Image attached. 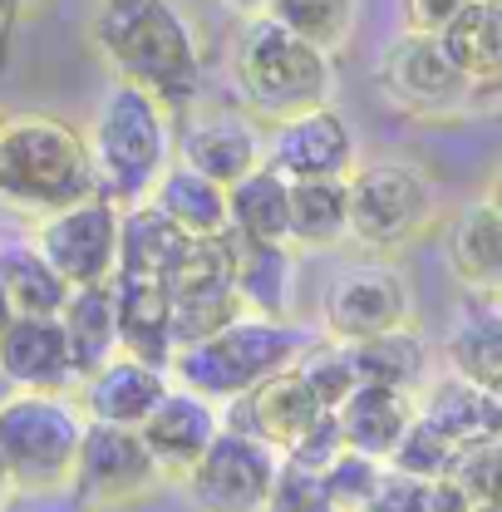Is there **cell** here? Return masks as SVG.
I'll return each instance as SVG.
<instances>
[{"label": "cell", "instance_id": "19", "mask_svg": "<svg viewBox=\"0 0 502 512\" xmlns=\"http://www.w3.org/2000/svg\"><path fill=\"white\" fill-rule=\"evenodd\" d=\"M232 237V281L251 316L291 320L296 311V281H301V252L291 242H247Z\"/></svg>", "mask_w": 502, "mask_h": 512}, {"label": "cell", "instance_id": "8", "mask_svg": "<svg viewBox=\"0 0 502 512\" xmlns=\"http://www.w3.org/2000/svg\"><path fill=\"white\" fill-rule=\"evenodd\" d=\"M375 84L384 104L409 119H448L473 99L468 74L453 64L443 35H429V30H404L399 40H389L379 50Z\"/></svg>", "mask_w": 502, "mask_h": 512}, {"label": "cell", "instance_id": "16", "mask_svg": "<svg viewBox=\"0 0 502 512\" xmlns=\"http://www.w3.org/2000/svg\"><path fill=\"white\" fill-rule=\"evenodd\" d=\"M178 163L232 188L237 178L266 163V133L237 109H202L178 133Z\"/></svg>", "mask_w": 502, "mask_h": 512}, {"label": "cell", "instance_id": "40", "mask_svg": "<svg viewBox=\"0 0 502 512\" xmlns=\"http://www.w3.org/2000/svg\"><path fill=\"white\" fill-rule=\"evenodd\" d=\"M340 448H345V434H340V419H335V409H330V414H325L320 424H311V429H306L296 444L286 448L281 458H286V463H296V468H311V473H320V468H325Z\"/></svg>", "mask_w": 502, "mask_h": 512}, {"label": "cell", "instance_id": "15", "mask_svg": "<svg viewBox=\"0 0 502 512\" xmlns=\"http://www.w3.org/2000/svg\"><path fill=\"white\" fill-rule=\"evenodd\" d=\"M325 414H330V404L301 380L296 365L281 370V375H271V380H261L251 394H242V399L222 404V419H227V424H237V429H247L256 439H266L276 453H286V448L296 444L311 424H320Z\"/></svg>", "mask_w": 502, "mask_h": 512}, {"label": "cell", "instance_id": "22", "mask_svg": "<svg viewBox=\"0 0 502 512\" xmlns=\"http://www.w3.org/2000/svg\"><path fill=\"white\" fill-rule=\"evenodd\" d=\"M448 271L473 296H502V217L483 202H468L443 232Z\"/></svg>", "mask_w": 502, "mask_h": 512}, {"label": "cell", "instance_id": "41", "mask_svg": "<svg viewBox=\"0 0 502 512\" xmlns=\"http://www.w3.org/2000/svg\"><path fill=\"white\" fill-rule=\"evenodd\" d=\"M463 5H468V0H404V20H409V30H429V35H439Z\"/></svg>", "mask_w": 502, "mask_h": 512}, {"label": "cell", "instance_id": "30", "mask_svg": "<svg viewBox=\"0 0 502 512\" xmlns=\"http://www.w3.org/2000/svg\"><path fill=\"white\" fill-rule=\"evenodd\" d=\"M439 35L453 64L468 74L473 94L478 89H502V5L468 0Z\"/></svg>", "mask_w": 502, "mask_h": 512}, {"label": "cell", "instance_id": "26", "mask_svg": "<svg viewBox=\"0 0 502 512\" xmlns=\"http://www.w3.org/2000/svg\"><path fill=\"white\" fill-rule=\"evenodd\" d=\"M60 325H64V335H69V355H74V375H79V380H84L89 370H99L104 360H114V355H119L114 281L74 286L69 301H64V311H60Z\"/></svg>", "mask_w": 502, "mask_h": 512}, {"label": "cell", "instance_id": "27", "mask_svg": "<svg viewBox=\"0 0 502 512\" xmlns=\"http://www.w3.org/2000/svg\"><path fill=\"white\" fill-rule=\"evenodd\" d=\"M0 291L15 316H60L74 286L35 247V237H20V242H0Z\"/></svg>", "mask_w": 502, "mask_h": 512}, {"label": "cell", "instance_id": "46", "mask_svg": "<svg viewBox=\"0 0 502 512\" xmlns=\"http://www.w3.org/2000/svg\"><path fill=\"white\" fill-rule=\"evenodd\" d=\"M10 316H15V311H10V301H5V291H0V330L10 325Z\"/></svg>", "mask_w": 502, "mask_h": 512}, {"label": "cell", "instance_id": "13", "mask_svg": "<svg viewBox=\"0 0 502 512\" xmlns=\"http://www.w3.org/2000/svg\"><path fill=\"white\" fill-rule=\"evenodd\" d=\"M266 168L281 178H350L355 173V128L335 104H311L286 119H271Z\"/></svg>", "mask_w": 502, "mask_h": 512}, {"label": "cell", "instance_id": "32", "mask_svg": "<svg viewBox=\"0 0 502 512\" xmlns=\"http://www.w3.org/2000/svg\"><path fill=\"white\" fill-rule=\"evenodd\" d=\"M350 355H355V380L409 389V394H419L429 384V365H434V350H429V340L414 325L384 330V335H370V340H355Z\"/></svg>", "mask_w": 502, "mask_h": 512}, {"label": "cell", "instance_id": "24", "mask_svg": "<svg viewBox=\"0 0 502 512\" xmlns=\"http://www.w3.org/2000/svg\"><path fill=\"white\" fill-rule=\"evenodd\" d=\"M419 404V419H429L439 434H448L453 444H478V439H493L502 434V414L498 399H493V384L463 380V375H429V384L414 394Z\"/></svg>", "mask_w": 502, "mask_h": 512}, {"label": "cell", "instance_id": "9", "mask_svg": "<svg viewBox=\"0 0 502 512\" xmlns=\"http://www.w3.org/2000/svg\"><path fill=\"white\" fill-rule=\"evenodd\" d=\"M320 325L330 340H345V345L414 325V286H409L404 266H394L384 256L340 266L320 296Z\"/></svg>", "mask_w": 502, "mask_h": 512}, {"label": "cell", "instance_id": "17", "mask_svg": "<svg viewBox=\"0 0 502 512\" xmlns=\"http://www.w3.org/2000/svg\"><path fill=\"white\" fill-rule=\"evenodd\" d=\"M222 424L227 419H222V404L217 399L197 394L188 384H173L158 399V409L138 424V434H143V444L153 448L163 478H183L192 463L207 453V444L222 434Z\"/></svg>", "mask_w": 502, "mask_h": 512}, {"label": "cell", "instance_id": "42", "mask_svg": "<svg viewBox=\"0 0 502 512\" xmlns=\"http://www.w3.org/2000/svg\"><path fill=\"white\" fill-rule=\"evenodd\" d=\"M488 207H493V212L502 217V168H498V178L488 183Z\"/></svg>", "mask_w": 502, "mask_h": 512}, {"label": "cell", "instance_id": "3", "mask_svg": "<svg viewBox=\"0 0 502 512\" xmlns=\"http://www.w3.org/2000/svg\"><path fill=\"white\" fill-rule=\"evenodd\" d=\"M84 138H89V158H94V183L119 207L143 202L168 173V163L178 158L173 109L158 94L124 84V79L109 84Z\"/></svg>", "mask_w": 502, "mask_h": 512}, {"label": "cell", "instance_id": "18", "mask_svg": "<svg viewBox=\"0 0 502 512\" xmlns=\"http://www.w3.org/2000/svg\"><path fill=\"white\" fill-rule=\"evenodd\" d=\"M168 389H173V375H168L163 365H148V360L119 350L114 360H104L99 370H89L84 380L74 384V404H79L84 419L138 429V424L158 409V399H163Z\"/></svg>", "mask_w": 502, "mask_h": 512}, {"label": "cell", "instance_id": "36", "mask_svg": "<svg viewBox=\"0 0 502 512\" xmlns=\"http://www.w3.org/2000/svg\"><path fill=\"white\" fill-rule=\"evenodd\" d=\"M453 458H458V444H453L448 434H439L429 419H419V414H414V424L404 429V439L394 444V453H389L384 463H389V473L439 483V478H448Z\"/></svg>", "mask_w": 502, "mask_h": 512}, {"label": "cell", "instance_id": "34", "mask_svg": "<svg viewBox=\"0 0 502 512\" xmlns=\"http://www.w3.org/2000/svg\"><path fill=\"white\" fill-rule=\"evenodd\" d=\"M266 15L315 40L320 50L340 55L355 30V0H266Z\"/></svg>", "mask_w": 502, "mask_h": 512}, {"label": "cell", "instance_id": "6", "mask_svg": "<svg viewBox=\"0 0 502 512\" xmlns=\"http://www.w3.org/2000/svg\"><path fill=\"white\" fill-rule=\"evenodd\" d=\"M84 439V414L64 394L10 389L0 399V463L15 483V498L69 493L74 458Z\"/></svg>", "mask_w": 502, "mask_h": 512}, {"label": "cell", "instance_id": "5", "mask_svg": "<svg viewBox=\"0 0 502 512\" xmlns=\"http://www.w3.org/2000/svg\"><path fill=\"white\" fill-rule=\"evenodd\" d=\"M232 79L242 89L256 114L266 119H286L296 109L330 104L335 94V55L320 50L315 40L296 35L291 25L271 20L266 10H256L232 50Z\"/></svg>", "mask_w": 502, "mask_h": 512}, {"label": "cell", "instance_id": "39", "mask_svg": "<svg viewBox=\"0 0 502 512\" xmlns=\"http://www.w3.org/2000/svg\"><path fill=\"white\" fill-rule=\"evenodd\" d=\"M266 512H335L325 488H320V473L311 468H296L281 458L276 468V483H271V498H266Z\"/></svg>", "mask_w": 502, "mask_h": 512}, {"label": "cell", "instance_id": "28", "mask_svg": "<svg viewBox=\"0 0 502 512\" xmlns=\"http://www.w3.org/2000/svg\"><path fill=\"white\" fill-rule=\"evenodd\" d=\"M296 252H330L350 242V183L345 178H301L291 183V237Z\"/></svg>", "mask_w": 502, "mask_h": 512}, {"label": "cell", "instance_id": "31", "mask_svg": "<svg viewBox=\"0 0 502 512\" xmlns=\"http://www.w3.org/2000/svg\"><path fill=\"white\" fill-rule=\"evenodd\" d=\"M227 217L232 232L247 242H286L291 237V178L276 168H251L227 188Z\"/></svg>", "mask_w": 502, "mask_h": 512}, {"label": "cell", "instance_id": "33", "mask_svg": "<svg viewBox=\"0 0 502 512\" xmlns=\"http://www.w3.org/2000/svg\"><path fill=\"white\" fill-rule=\"evenodd\" d=\"M443 483L463 512H502V434L458 448Z\"/></svg>", "mask_w": 502, "mask_h": 512}, {"label": "cell", "instance_id": "35", "mask_svg": "<svg viewBox=\"0 0 502 512\" xmlns=\"http://www.w3.org/2000/svg\"><path fill=\"white\" fill-rule=\"evenodd\" d=\"M384 478H389V463L360 453V448H340L320 468V488H325V498H330L335 512H365L370 498L384 488Z\"/></svg>", "mask_w": 502, "mask_h": 512}, {"label": "cell", "instance_id": "47", "mask_svg": "<svg viewBox=\"0 0 502 512\" xmlns=\"http://www.w3.org/2000/svg\"><path fill=\"white\" fill-rule=\"evenodd\" d=\"M493 399H498V414H502V380L493 384Z\"/></svg>", "mask_w": 502, "mask_h": 512}, {"label": "cell", "instance_id": "11", "mask_svg": "<svg viewBox=\"0 0 502 512\" xmlns=\"http://www.w3.org/2000/svg\"><path fill=\"white\" fill-rule=\"evenodd\" d=\"M158 483H163V468L138 429L84 419V439H79V458H74V478H69V493L79 503L128 508V503H143Z\"/></svg>", "mask_w": 502, "mask_h": 512}, {"label": "cell", "instance_id": "7", "mask_svg": "<svg viewBox=\"0 0 502 512\" xmlns=\"http://www.w3.org/2000/svg\"><path fill=\"white\" fill-rule=\"evenodd\" d=\"M345 183H350V242L370 256L404 252L439 217L434 178L419 163H404V158L355 163Z\"/></svg>", "mask_w": 502, "mask_h": 512}, {"label": "cell", "instance_id": "37", "mask_svg": "<svg viewBox=\"0 0 502 512\" xmlns=\"http://www.w3.org/2000/svg\"><path fill=\"white\" fill-rule=\"evenodd\" d=\"M296 370H301V380L311 384L330 409L360 384L355 380V355H350V345H345V340H330V335H320V340H311V345L301 350Z\"/></svg>", "mask_w": 502, "mask_h": 512}, {"label": "cell", "instance_id": "12", "mask_svg": "<svg viewBox=\"0 0 502 512\" xmlns=\"http://www.w3.org/2000/svg\"><path fill=\"white\" fill-rule=\"evenodd\" d=\"M119 222H124V207L104 192H89V197H79V202H69V207L35 222V247L55 261V271L69 286L114 281V271H119Z\"/></svg>", "mask_w": 502, "mask_h": 512}, {"label": "cell", "instance_id": "21", "mask_svg": "<svg viewBox=\"0 0 502 512\" xmlns=\"http://www.w3.org/2000/svg\"><path fill=\"white\" fill-rule=\"evenodd\" d=\"M443 365L478 384L502 380V296L463 291L443 330Z\"/></svg>", "mask_w": 502, "mask_h": 512}, {"label": "cell", "instance_id": "2", "mask_svg": "<svg viewBox=\"0 0 502 512\" xmlns=\"http://www.w3.org/2000/svg\"><path fill=\"white\" fill-rule=\"evenodd\" d=\"M99 192L89 138L60 114H0V212L40 222Z\"/></svg>", "mask_w": 502, "mask_h": 512}, {"label": "cell", "instance_id": "29", "mask_svg": "<svg viewBox=\"0 0 502 512\" xmlns=\"http://www.w3.org/2000/svg\"><path fill=\"white\" fill-rule=\"evenodd\" d=\"M153 207H163L188 237H227L232 217H227V188L212 183L207 173H197L188 163H168V173L158 178V188L148 192Z\"/></svg>", "mask_w": 502, "mask_h": 512}, {"label": "cell", "instance_id": "45", "mask_svg": "<svg viewBox=\"0 0 502 512\" xmlns=\"http://www.w3.org/2000/svg\"><path fill=\"white\" fill-rule=\"evenodd\" d=\"M20 5H30V0H0V20H10V15H15Z\"/></svg>", "mask_w": 502, "mask_h": 512}, {"label": "cell", "instance_id": "4", "mask_svg": "<svg viewBox=\"0 0 502 512\" xmlns=\"http://www.w3.org/2000/svg\"><path fill=\"white\" fill-rule=\"evenodd\" d=\"M306 345H311V335L296 330L291 320H266L247 311L192 345H178L168 360V375L173 384H188L217 404H232V399L251 394L261 380L291 370Z\"/></svg>", "mask_w": 502, "mask_h": 512}, {"label": "cell", "instance_id": "23", "mask_svg": "<svg viewBox=\"0 0 502 512\" xmlns=\"http://www.w3.org/2000/svg\"><path fill=\"white\" fill-rule=\"evenodd\" d=\"M414 414H419V404H414L409 389H389V384H370V380H360L335 404L345 448H360L370 458H389L394 444L404 439V429L414 424Z\"/></svg>", "mask_w": 502, "mask_h": 512}, {"label": "cell", "instance_id": "43", "mask_svg": "<svg viewBox=\"0 0 502 512\" xmlns=\"http://www.w3.org/2000/svg\"><path fill=\"white\" fill-rule=\"evenodd\" d=\"M10 498H15V483H10V473H5V463H0V512H5Z\"/></svg>", "mask_w": 502, "mask_h": 512}, {"label": "cell", "instance_id": "44", "mask_svg": "<svg viewBox=\"0 0 502 512\" xmlns=\"http://www.w3.org/2000/svg\"><path fill=\"white\" fill-rule=\"evenodd\" d=\"M232 10H242V15H256V10H266V0H227Z\"/></svg>", "mask_w": 502, "mask_h": 512}, {"label": "cell", "instance_id": "25", "mask_svg": "<svg viewBox=\"0 0 502 512\" xmlns=\"http://www.w3.org/2000/svg\"><path fill=\"white\" fill-rule=\"evenodd\" d=\"M192 242H197V237H188L163 207H153V202L143 197V202L124 207V222H119V271L168 281L173 266L188 256Z\"/></svg>", "mask_w": 502, "mask_h": 512}, {"label": "cell", "instance_id": "20", "mask_svg": "<svg viewBox=\"0 0 502 512\" xmlns=\"http://www.w3.org/2000/svg\"><path fill=\"white\" fill-rule=\"evenodd\" d=\"M114 306H119V350L168 370V360H173V350H178V340H173V296H168V281L114 271Z\"/></svg>", "mask_w": 502, "mask_h": 512}, {"label": "cell", "instance_id": "1", "mask_svg": "<svg viewBox=\"0 0 502 512\" xmlns=\"http://www.w3.org/2000/svg\"><path fill=\"white\" fill-rule=\"evenodd\" d=\"M84 40L114 79L158 94L173 114L197 99L202 55L188 15L173 0H94Z\"/></svg>", "mask_w": 502, "mask_h": 512}, {"label": "cell", "instance_id": "38", "mask_svg": "<svg viewBox=\"0 0 502 512\" xmlns=\"http://www.w3.org/2000/svg\"><path fill=\"white\" fill-rule=\"evenodd\" d=\"M365 512H463L448 483H424V478H404V473H389L384 488L370 498Z\"/></svg>", "mask_w": 502, "mask_h": 512}, {"label": "cell", "instance_id": "14", "mask_svg": "<svg viewBox=\"0 0 502 512\" xmlns=\"http://www.w3.org/2000/svg\"><path fill=\"white\" fill-rule=\"evenodd\" d=\"M0 380L5 389L30 394H69L74 389V355L60 316H10L0 330Z\"/></svg>", "mask_w": 502, "mask_h": 512}, {"label": "cell", "instance_id": "10", "mask_svg": "<svg viewBox=\"0 0 502 512\" xmlns=\"http://www.w3.org/2000/svg\"><path fill=\"white\" fill-rule=\"evenodd\" d=\"M281 453L237 424H222V434L207 453L178 478L192 512H266L271 483H276Z\"/></svg>", "mask_w": 502, "mask_h": 512}, {"label": "cell", "instance_id": "48", "mask_svg": "<svg viewBox=\"0 0 502 512\" xmlns=\"http://www.w3.org/2000/svg\"><path fill=\"white\" fill-rule=\"evenodd\" d=\"M488 5H502V0H488Z\"/></svg>", "mask_w": 502, "mask_h": 512}]
</instances>
